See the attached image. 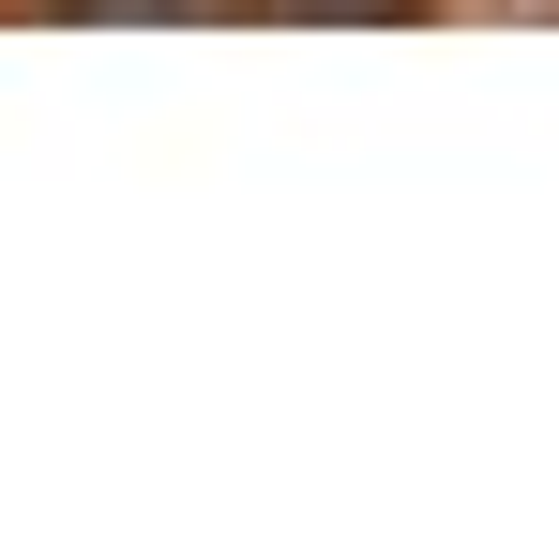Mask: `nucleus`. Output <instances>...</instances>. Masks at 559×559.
<instances>
[{"instance_id":"1","label":"nucleus","mask_w":559,"mask_h":559,"mask_svg":"<svg viewBox=\"0 0 559 559\" xmlns=\"http://www.w3.org/2000/svg\"><path fill=\"white\" fill-rule=\"evenodd\" d=\"M61 15H182V0H61Z\"/></svg>"},{"instance_id":"2","label":"nucleus","mask_w":559,"mask_h":559,"mask_svg":"<svg viewBox=\"0 0 559 559\" xmlns=\"http://www.w3.org/2000/svg\"><path fill=\"white\" fill-rule=\"evenodd\" d=\"M273 15H393V0H273Z\"/></svg>"}]
</instances>
